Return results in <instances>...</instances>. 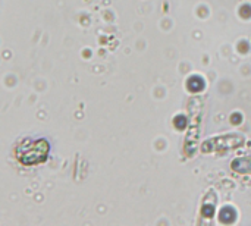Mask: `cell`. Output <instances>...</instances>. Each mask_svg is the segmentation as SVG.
Returning a JSON list of instances; mask_svg holds the SVG:
<instances>
[{
    "label": "cell",
    "mask_w": 251,
    "mask_h": 226,
    "mask_svg": "<svg viewBox=\"0 0 251 226\" xmlns=\"http://www.w3.org/2000/svg\"><path fill=\"white\" fill-rule=\"evenodd\" d=\"M49 149H50V146L46 140H37V141L26 140V141H22L16 147L15 154H16V159L22 165L31 166V165L44 162L47 159Z\"/></svg>",
    "instance_id": "6da1fadb"
},
{
    "label": "cell",
    "mask_w": 251,
    "mask_h": 226,
    "mask_svg": "<svg viewBox=\"0 0 251 226\" xmlns=\"http://www.w3.org/2000/svg\"><path fill=\"white\" fill-rule=\"evenodd\" d=\"M240 13L243 18H250L251 16V6L247 3V4H243L241 9H240Z\"/></svg>",
    "instance_id": "8992f818"
},
{
    "label": "cell",
    "mask_w": 251,
    "mask_h": 226,
    "mask_svg": "<svg viewBox=\"0 0 251 226\" xmlns=\"http://www.w3.org/2000/svg\"><path fill=\"white\" fill-rule=\"evenodd\" d=\"M201 212H203V215H204V216H207V218H212V216H213V212H215V209H213V206H210V204H204Z\"/></svg>",
    "instance_id": "52a82bcc"
},
{
    "label": "cell",
    "mask_w": 251,
    "mask_h": 226,
    "mask_svg": "<svg viewBox=\"0 0 251 226\" xmlns=\"http://www.w3.org/2000/svg\"><path fill=\"white\" fill-rule=\"evenodd\" d=\"M235 219H237L235 209H232L231 206H226V207L221 209V212H219V221H221V224L231 225V224L235 222Z\"/></svg>",
    "instance_id": "7a4b0ae2"
},
{
    "label": "cell",
    "mask_w": 251,
    "mask_h": 226,
    "mask_svg": "<svg viewBox=\"0 0 251 226\" xmlns=\"http://www.w3.org/2000/svg\"><path fill=\"white\" fill-rule=\"evenodd\" d=\"M231 122H232V124H241V115H240V113L232 115V116H231Z\"/></svg>",
    "instance_id": "ba28073f"
},
{
    "label": "cell",
    "mask_w": 251,
    "mask_h": 226,
    "mask_svg": "<svg viewBox=\"0 0 251 226\" xmlns=\"http://www.w3.org/2000/svg\"><path fill=\"white\" fill-rule=\"evenodd\" d=\"M232 169L237 171V172H241V174L251 172V159L241 157V159L234 160V162H232Z\"/></svg>",
    "instance_id": "3957f363"
},
{
    "label": "cell",
    "mask_w": 251,
    "mask_h": 226,
    "mask_svg": "<svg viewBox=\"0 0 251 226\" xmlns=\"http://www.w3.org/2000/svg\"><path fill=\"white\" fill-rule=\"evenodd\" d=\"M174 125H175L178 129H185L187 125H188V119H187L185 116L179 115V116H176V118L174 119Z\"/></svg>",
    "instance_id": "5b68a950"
},
{
    "label": "cell",
    "mask_w": 251,
    "mask_h": 226,
    "mask_svg": "<svg viewBox=\"0 0 251 226\" xmlns=\"http://www.w3.org/2000/svg\"><path fill=\"white\" fill-rule=\"evenodd\" d=\"M187 88H188L191 93H200V91L204 88V81H203V78H200V76H197V75L188 78V81H187Z\"/></svg>",
    "instance_id": "277c9868"
}]
</instances>
